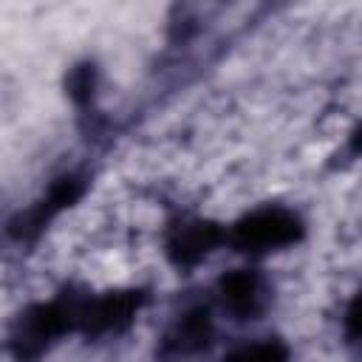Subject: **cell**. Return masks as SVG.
Returning <instances> with one entry per match:
<instances>
[{
	"label": "cell",
	"instance_id": "3",
	"mask_svg": "<svg viewBox=\"0 0 362 362\" xmlns=\"http://www.w3.org/2000/svg\"><path fill=\"white\" fill-rule=\"evenodd\" d=\"M139 291H116L93 300L88 308L76 311V322H85L88 331H119L130 322L133 311L139 308Z\"/></svg>",
	"mask_w": 362,
	"mask_h": 362
},
{
	"label": "cell",
	"instance_id": "6",
	"mask_svg": "<svg viewBox=\"0 0 362 362\" xmlns=\"http://www.w3.org/2000/svg\"><path fill=\"white\" fill-rule=\"evenodd\" d=\"M226 362H286V348L272 339L252 342V345H243L235 354H229Z\"/></svg>",
	"mask_w": 362,
	"mask_h": 362
},
{
	"label": "cell",
	"instance_id": "4",
	"mask_svg": "<svg viewBox=\"0 0 362 362\" xmlns=\"http://www.w3.org/2000/svg\"><path fill=\"white\" fill-rule=\"evenodd\" d=\"M221 300L238 317L255 314L260 308V300H263V283H260L257 272L235 269L232 274H226L221 280Z\"/></svg>",
	"mask_w": 362,
	"mask_h": 362
},
{
	"label": "cell",
	"instance_id": "1",
	"mask_svg": "<svg viewBox=\"0 0 362 362\" xmlns=\"http://www.w3.org/2000/svg\"><path fill=\"white\" fill-rule=\"evenodd\" d=\"M303 235V223L288 209H257L246 215L235 226V243L243 252H269L277 246H288Z\"/></svg>",
	"mask_w": 362,
	"mask_h": 362
},
{
	"label": "cell",
	"instance_id": "2",
	"mask_svg": "<svg viewBox=\"0 0 362 362\" xmlns=\"http://www.w3.org/2000/svg\"><path fill=\"white\" fill-rule=\"evenodd\" d=\"M209 337H212V320H209V311L206 308H192L187 314H181L173 328L167 331L164 337V345H161V354L164 356H173V359H184V356H192L198 351H204L209 345Z\"/></svg>",
	"mask_w": 362,
	"mask_h": 362
},
{
	"label": "cell",
	"instance_id": "7",
	"mask_svg": "<svg viewBox=\"0 0 362 362\" xmlns=\"http://www.w3.org/2000/svg\"><path fill=\"white\" fill-rule=\"evenodd\" d=\"M345 328L351 337H362V291L354 297V303L348 305V314H345Z\"/></svg>",
	"mask_w": 362,
	"mask_h": 362
},
{
	"label": "cell",
	"instance_id": "5",
	"mask_svg": "<svg viewBox=\"0 0 362 362\" xmlns=\"http://www.w3.org/2000/svg\"><path fill=\"white\" fill-rule=\"evenodd\" d=\"M221 240V232L212 223H187L175 232V238L170 240V252L175 257V263L192 266L195 260H201L215 243Z\"/></svg>",
	"mask_w": 362,
	"mask_h": 362
}]
</instances>
